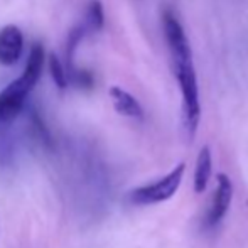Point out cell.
<instances>
[{
	"mask_svg": "<svg viewBox=\"0 0 248 248\" xmlns=\"http://www.w3.org/2000/svg\"><path fill=\"white\" fill-rule=\"evenodd\" d=\"M86 26L92 31H101L105 26V10L100 0H90L86 7Z\"/></svg>",
	"mask_w": 248,
	"mask_h": 248,
	"instance_id": "8fae6325",
	"label": "cell"
},
{
	"mask_svg": "<svg viewBox=\"0 0 248 248\" xmlns=\"http://www.w3.org/2000/svg\"><path fill=\"white\" fill-rule=\"evenodd\" d=\"M213 170V155L209 145H202L198 154L196 167H194V176H193V189L196 194H202L209 184V177H211Z\"/></svg>",
	"mask_w": 248,
	"mask_h": 248,
	"instance_id": "9c48e42d",
	"label": "cell"
},
{
	"mask_svg": "<svg viewBox=\"0 0 248 248\" xmlns=\"http://www.w3.org/2000/svg\"><path fill=\"white\" fill-rule=\"evenodd\" d=\"M233 199V184L226 174L219 172L216 176V191L213 196V202L209 206V211L206 215V225L215 226L221 221L228 213Z\"/></svg>",
	"mask_w": 248,
	"mask_h": 248,
	"instance_id": "5b68a950",
	"label": "cell"
},
{
	"mask_svg": "<svg viewBox=\"0 0 248 248\" xmlns=\"http://www.w3.org/2000/svg\"><path fill=\"white\" fill-rule=\"evenodd\" d=\"M174 75H176L181 98H183L184 127L189 137H194L199 127V120H201V101H199V86L193 66V58L174 59Z\"/></svg>",
	"mask_w": 248,
	"mask_h": 248,
	"instance_id": "6da1fadb",
	"label": "cell"
},
{
	"mask_svg": "<svg viewBox=\"0 0 248 248\" xmlns=\"http://www.w3.org/2000/svg\"><path fill=\"white\" fill-rule=\"evenodd\" d=\"M83 36H85V27L78 26L69 32L68 36V43H66V52H68V68L75 66V52L76 47L79 46V43L83 41Z\"/></svg>",
	"mask_w": 248,
	"mask_h": 248,
	"instance_id": "4fadbf2b",
	"label": "cell"
},
{
	"mask_svg": "<svg viewBox=\"0 0 248 248\" xmlns=\"http://www.w3.org/2000/svg\"><path fill=\"white\" fill-rule=\"evenodd\" d=\"M44 61H46V52H44V46L41 43H34L31 47L29 58H27L26 68H24L22 75L19 76L31 90H34V86L37 85V81L41 79L44 68Z\"/></svg>",
	"mask_w": 248,
	"mask_h": 248,
	"instance_id": "ba28073f",
	"label": "cell"
},
{
	"mask_svg": "<svg viewBox=\"0 0 248 248\" xmlns=\"http://www.w3.org/2000/svg\"><path fill=\"white\" fill-rule=\"evenodd\" d=\"M47 66H49V73H51V78L54 81V85L58 86L59 90H66L69 86L68 83V75H66V69L64 66L61 64L59 58L56 56V52H51L47 56Z\"/></svg>",
	"mask_w": 248,
	"mask_h": 248,
	"instance_id": "7c38bea8",
	"label": "cell"
},
{
	"mask_svg": "<svg viewBox=\"0 0 248 248\" xmlns=\"http://www.w3.org/2000/svg\"><path fill=\"white\" fill-rule=\"evenodd\" d=\"M31 92L32 90L20 78H17L0 92V124H12L19 117Z\"/></svg>",
	"mask_w": 248,
	"mask_h": 248,
	"instance_id": "3957f363",
	"label": "cell"
},
{
	"mask_svg": "<svg viewBox=\"0 0 248 248\" xmlns=\"http://www.w3.org/2000/svg\"><path fill=\"white\" fill-rule=\"evenodd\" d=\"M24 51V34L17 26L10 24L0 31V64L12 66L20 59Z\"/></svg>",
	"mask_w": 248,
	"mask_h": 248,
	"instance_id": "8992f818",
	"label": "cell"
},
{
	"mask_svg": "<svg viewBox=\"0 0 248 248\" xmlns=\"http://www.w3.org/2000/svg\"><path fill=\"white\" fill-rule=\"evenodd\" d=\"M108 95H110L113 108L118 115L127 118H137V120L144 118V108H142V105L139 103V100L134 95L125 92L124 88H120V86H110Z\"/></svg>",
	"mask_w": 248,
	"mask_h": 248,
	"instance_id": "52a82bcc",
	"label": "cell"
},
{
	"mask_svg": "<svg viewBox=\"0 0 248 248\" xmlns=\"http://www.w3.org/2000/svg\"><path fill=\"white\" fill-rule=\"evenodd\" d=\"M68 69H69V73H66V75H68L69 85H75L76 88L85 90V92L93 90V86H95V76H93V73L90 71V69L76 68V66H71V68H68Z\"/></svg>",
	"mask_w": 248,
	"mask_h": 248,
	"instance_id": "30bf717a",
	"label": "cell"
},
{
	"mask_svg": "<svg viewBox=\"0 0 248 248\" xmlns=\"http://www.w3.org/2000/svg\"><path fill=\"white\" fill-rule=\"evenodd\" d=\"M162 27H164V36H166L167 46H169L170 52H172V58L174 59L193 58V52H191V46L186 37V32H184L179 19L174 16L172 10H169V9L164 10Z\"/></svg>",
	"mask_w": 248,
	"mask_h": 248,
	"instance_id": "277c9868",
	"label": "cell"
},
{
	"mask_svg": "<svg viewBox=\"0 0 248 248\" xmlns=\"http://www.w3.org/2000/svg\"><path fill=\"white\" fill-rule=\"evenodd\" d=\"M184 172H186V164L179 162L174 169H170L160 179L145 184V186L135 187L130 193L128 199H130L132 204L137 206L159 204V202L169 201L170 198H174V194L177 193V189L183 184Z\"/></svg>",
	"mask_w": 248,
	"mask_h": 248,
	"instance_id": "7a4b0ae2",
	"label": "cell"
}]
</instances>
